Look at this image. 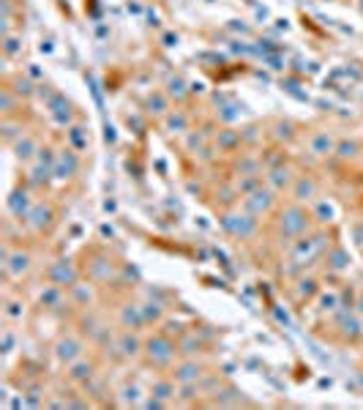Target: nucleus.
Segmentation results:
<instances>
[{
    "label": "nucleus",
    "mask_w": 363,
    "mask_h": 410,
    "mask_svg": "<svg viewBox=\"0 0 363 410\" xmlns=\"http://www.w3.org/2000/svg\"><path fill=\"white\" fill-rule=\"evenodd\" d=\"M172 394H175V386H172V383H156V386H153V397H158L161 402H167Z\"/></svg>",
    "instance_id": "nucleus-5"
},
{
    "label": "nucleus",
    "mask_w": 363,
    "mask_h": 410,
    "mask_svg": "<svg viewBox=\"0 0 363 410\" xmlns=\"http://www.w3.org/2000/svg\"><path fill=\"white\" fill-rule=\"evenodd\" d=\"M52 279H63V282H74V271H71V265L60 263L58 268L52 271Z\"/></svg>",
    "instance_id": "nucleus-7"
},
{
    "label": "nucleus",
    "mask_w": 363,
    "mask_h": 410,
    "mask_svg": "<svg viewBox=\"0 0 363 410\" xmlns=\"http://www.w3.org/2000/svg\"><path fill=\"white\" fill-rule=\"evenodd\" d=\"M311 192H314V186H311V183H306V181L300 183V192L298 194H311Z\"/></svg>",
    "instance_id": "nucleus-9"
},
{
    "label": "nucleus",
    "mask_w": 363,
    "mask_h": 410,
    "mask_svg": "<svg viewBox=\"0 0 363 410\" xmlns=\"http://www.w3.org/2000/svg\"><path fill=\"white\" fill-rule=\"evenodd\" d=\"M120 350H123V356H137V353H140V342H137L134 336L126 334L123 339H120Z\"/></svg>",
    "instance_id": "nucleus-6"
},
{
    "label": "nucleus",
    "mask_w": 363,
    "mask_h": 410,
    "mask_svg": "<svg viewBox=\"0 0 363 410\" xmlns=\"http://www.w3.org/2000/svg\"><path fill=\"white\" fill-rule=\"evenodd\" d=\"M170 93H175V96L183 93V82L181 80H170Z\"/></svg>",
    "instance_id": "nucleus-8"
},
{
    "label": "nucleus",
    "mask_w": 363,
    "mask_h": 410,
    "mask_svg": "<svg viewBox=\"0 0 363 410\" xmlns=\"http://www.w3.org/2000/svg\"><path fill=\"white\" fill-rule=\"evenodd\" d=\"M147 356H150V361L156 364V367H164V364H170L172 356H175V345L167 342L164 336H156V339L147 342Z\"/></svg>",
    "instance_id": "nucleus-1"
},
{
    "label": "nucleus",
    "mask_w": 363,
    "mask_h": 410,
    "mask_svg": "<svg viewBox=\"0 0 363 410\" xmlns=\"http://www.w3.org/2000/svg\"><path fill=\"white\" fill-rule=\"evenodd\" d=\"M55 356H58L60 361L71 364V361H76V358L82 356V345H79L76 339H60L58 347H55Z\"/></svg>",
    "instance_id": "nucleus-2"
},
{
    "label": "nucleus",
    "mask_w": 363,
    "mask_h": 410,
    "mask_svg": "<svg viewBox=\"0 0 363 410\" xmlns=\"http://www.w3.org/2000/svg\"><path fill=\"white\" fill-rule=\"evenodd\" d=\"M3 268H6L8 276H22L25 271L30 268V257H28V254H22V252H17L14 257H8V254H6V263H3Z\"/></svg>",
    "instance_id": "nucleus-3"
},
{
    "label": "nucleus",
    "mask_w": 363,
    "mask_h": 410,
    "mask_svg": "<svg viewBox=\"0 0 363 410\" xmlns=\"http://www.w3.org/2000/svg\"><path fill=\"white\" fill-rule=\"evenodd\" d=\"M199 375H202V372H199L197 364H183V367L175 369V380L178 383H194Z\"/></svg>",
    "instance_id": "nucleus-4"
}]
</instances>
